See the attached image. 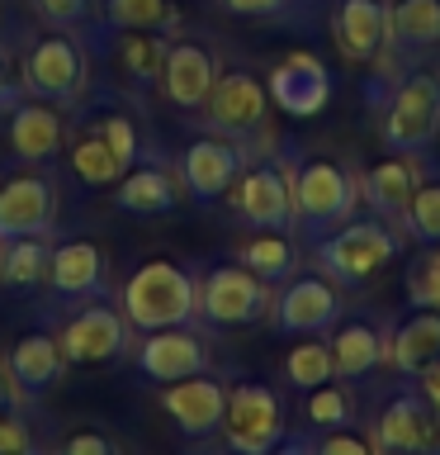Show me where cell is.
Listing matches in <instances>:
<instances>
[{
    "mask_svg": "<svg viewBox=\"0 0 440 455\" xmlns=\"http://www.w3.org/2000/svg\"><path fill=\"white\" fill-rule=\"evenodd\" d=\"M223 441L237 455H270L284 441V403L279 394L261 379H241L227 389V412H223Z\"/></svg>",
    "mask_w": 440,
    "mask_h": 455,
    "instance_id": "6",
    "label": "cell"
},
{
    "mask_svg": "<svg viewBox=\"0 0 440 455\" xmlns=\"http://www.w3.org/2000/svg\"><path fill=\"white\" fill-rule=\"evenodd\" d=\"M251 156L241 148V138H223V133H204L180 152V185L194 204H218L232 190V180L241 176Z\"/></svg>",
    "mask_w": 440,
    "mask_h": 455,
    "instance_id": "10",
    "label": "cell"
},
{
    "mask_svg": "<svg viewBox=\"0 0 440 455\" xmlns=\"http://www.w3.org/2000/svg\"><path fill=\"white\" fill-rule=\"evenodd\" d=\"M326 347H332L336 379H360L389 355V337H383L379 323H369V318H346V323L336 318Z\"/></svg>",
    "mask_w": 440,
    "mask_h": 455,
    "instance_id": "25",
    "label": "cell"
},
{
    "mask_svg": "<svg viewBox=\"0 0 440 455\" xmlns=\"http://www.w3.org/2000/svg\"><path fill=\"white\" fill-rule=\"evenodd\" d=\"M105 24L109 28H152V34H176L180 10L170 0H105Z\"/></svg>",
    "mask_w": 440,
    "mask_h": 455,
    "instance_id": "32",
    "label": "cell"
},
{
    "mask_svg": "<svg viewBox=\"0 0 440 455\" xmlns=\"http://www.w3.org/2000/svg\"><path fill=\"white\" fill-rule=\"evenodd\" d=\"M20 95H24V91H20V81L10 76V57L0 52V114H5V109H10Z\"/></svg>",
    "mask_w": 440,
    "mask_h": 455,
    "instance_id": "44",
    "label": "cell"
},
{
    "mask_svg": "<svg viewBox=\"0 0 440 455\" xmlns=\"http://www.w3.org/2000/svg\"><path fill=\"white\" fill-rule=\"evenodd\" d=\"M270 455H318V446H312V441H303V436H289L284 432V441Z\"/></svg>",
    "mask_w": 440,
    "mask_h": 455,
    "instance_id": "45",
    "label": "cell"
},
{
    "mask_svg": "<svg viewBox=\"0 0 440 455\" xmlns=\"http://www.w3.org/2000/svg\"><path fill=\"white\" fill-rule=\"evenodd\" d=\"M57 347H62L67 365L81 370L114 365L133 351V323L123 318V308L114 299H81L57 327Z\"/></svg>",
    "mask_w": 440,
    "mask_h": 455,
    "instance_id": "2",
    "label": "cell"
},
{
    "mask_svg": "<svg viewBox=\"0 0 440 455\" xmlns=\"http://www.w3.org/2000/svg\"><path fill=\"white\" fill-rule=\"evenodd\" d=\"M85 124H90L95 133L105 138V142H109V148L119 152V156H123V166H133L138 156L147 152V138H142V128H138L133 114H123V109H95Z\"/></svg>",
    "mask_w": 440,
    "mask_h": 455,
    "instance_id": "34",
    "label": "cell"
},
{
    "mask_svg": "<svg viewBox=\"0 0 440 455\" xmlns=\"http://www.w3.org/2000/svg\"><path fill=\"white\" fill-rule=\"evenodd\" d=\"M389 361L403 370L407 379H417L426 365L440 361V308H417L393 327L389 337Z\"/></svg>",
    "mask_w": 440,
    "mask_h": 455,
    "instance_id": "26",
    "label": "cell"
},
{
    "mask_svg": "<svg viewBox=\"0 0 440 455\" xmlns=\"http://www.w3.org/2000/svg\"><path fill=\"white\" fill-rule=\"evenodd\" d=\"M237 261L247 266L251 275H261L265 284H284L289 275H298V247L289 242V233H279V228H261V233H251L237 247Z\"/></svg>",
    "mask_w": 440,
    "mask_h": 455,
    "instance_id": "30",
    "label": "cell"
},
{
    "mask_svg": "<svg viewBox=\"0 0 440 455\" xmlns=\"http://www.w3.org/2000/svg\"><path fill=\"white\" fill-rule=\"evenodd\" d=\"M48 256H52V233L0 237V284L5 290H38V284H48Z\"/></svg>",
    "mask_w": 440,
    "mask_h": 455,
    "instance_id": "28",
    "label": "cell"
},
{
    "mask_svg": "<svg viewBox=\"0 0 440 455\" xmlns=\"http://www.w3.org/2000/svg\"><path fill=\"white\" fill-rule=\"evenodd\" d=\"M284 379L303 394L326 384V379H336L332 347H326V341H298V347H289V355H284Z\"/></svg>",
    "mask_w": 440,
    "mask_h": 455,
    "instance_id": "33",
    "label": "cell"
},
{
    "mask_svg": "<svg viewBox=\"0 0 440 455\" xmlns=\"http://www.w3.org/2000/svg\"><path fill=\"white\" fill-rule=\"evenodd\" d=\"M0 455H43L24 408H0Z\"/></svg>",
    "mask_w": 440,
    "mask_h": 455,
    "instance_id": "38",
    "label": "cell"
},
{
    "mask_svg": "<svg viewBox=\"0 0 440 455\" xmlns=\"http://www.w3.org/2000/svg\"><path fill=\"white\" fill-rule=\"evenodd\" d=\"M294 185V223H303L308 233H326V228H341L350 219L355 199H360V185L341 162L332 156H303L289 171Z\"/></svg>",
    "mask_w": 440,
    "mask_h": 455,
    "instance_id": "3",
    "label": "cell"
},
{
    "mask_svg": "<svg viewBox=\"0 0 440 455\" xmlns=\"http://www.w3.org/2000/svg\"><path fill=\"white\" fill-rule=\"evenodd\" d=\"M48 290L57 299H114L109 290V256L95 237H52L48 256Z\"/></svg>",
    "mask_w": 440,
    "mask_h": 455,
    "instance_id": "14",
    "label": "cell"
},
{
    "mask_svg": "<svg viewBox=\"0 0 440 455\" xmlns=\"http://www.w3.org/2000/svg\"><path fill=\"white\" fill-rule=\"evenodd\" d=\"M227 14H241V20H275V14L289 10V0H218Z\"/></svg>",
    "mask_w": 440,
    "mask_h": 455,
    "instance_id": "42",
    "label": "cell"
},
{
    "mask_svg": "<svg viewBox=\"0 0 440 455\" xmlns=\"http://www.w3.org/2000/svg\"><path fill=\"white\" fill-rule=\"evenodd\" d=\"M232 199L237 219L251 223V228H289L294 223V185H289V166L284 162H247L241 166V176L232 180Z\"/></svg>",
    "mask_w": 440,
    "mask_h": 455,
    "instance_id": "9",
    "label": "cell"
},
{
    "mask_svg": "<svg viewBox=\"0 0 440 455\" xmlns=\"http://www.w3.org/2000/svg\"><path fill=\"white\" fill-rule=\"evenodd\" d=\"M318 455H379V446L350 427H336V432H326V441H318Z\"/></svg>",
    "mask_w": 440,
    "mask_h": 455,
    "instance_id": "41",
    "label": "cell"
},
{
    "mask_svg": "<svg viewBox=\"0 0 440 455\" xmlns=\"http://www.w3.org/2000/svg\"><path fill=\"white\" fill-rule=\"evenodd\" d=\"M218 57H213L208 43L199 38H180L166 48V67H161V95L170 100L176 109H190L199 114L204 109V100L213 91V81H218Z\"/></svg>",
    "mask_w": 440,
    "mask_h": 455,
    "instance_id": "22",
    "label": "cell"
},
{
    "mask_svg": "<svg viewBox=\"0 0 440 455\" xmlns=\"http://www.w3.org/2000/svg\"><path fill=\"white\" fill-rule=\"evenodd\" d=\"M90 85V62L85 48L76 43V34H43L28 43L24 67H20V91L48 105H76Z\"/></svg>",
    "mask_w": 440,
    "mask_h": 455,
    "instance_id": "4",
    "label": "cell"
},
{
    "mask_svg": "<svg viewBox=\"0 0 440 455\" xmlns=\"http://www.w3.org/2000/svg\"><path fill=\"white\" fill-rule=\"evenodd\" d=\"M34 5V14L43 24H52V28H85L90 24V10H95V0H28Z\"/></svg>",
    "mask_w": 440,
    "mask_h": 455,
    "instance_id": "39",
    "label": "cell"
},
{
    "mask_svg": "<svg viewBox=\"0 0 440 455\" xmlns=\"http://www.w3.org/2000/svg\"><path fill=\"white\" fill-rule=\"evenodd\" d=\"M161 412L176 422L180 436H194L204 441L223 427V412H227V384L208 370H199L190 379H176V384H161Z\"/></svg>",
    "mask_w": 440,
    "mask_h": 455,
    "instance_id": "18",
    "label": "cell"
},
{
    "mask_svg": "<svg viewBox=\"0 0 440 455\" xmlns=\"http://www.w3.org/2000/svg\"><path fill=\"white\" fill-rule=\"evenodd\" d=\"M275 294L261 275H251L247 266H213L204 280H199V318L208 327H251L261 323Z\"/></svg>",
    "mask_w": 440,
    "mask_h": 455,
    "instance_id": "8",
    "label": "cell"
},
{
    "mask_svg": "<svg viewBox=\"0 0 440 455\" xmlns=\"http://www.w3.org/2000/svg\"><path fill=\"white\" fill-rule=\"evenodd\" d=\"M119 308L133 323V332H156V327H180L199 318V275H190L170 256H147L128 270Z\"/></svg>",
    "mask_w": 440,
    "mask_h": 455,
    "instance_id": "1",
    "label": "cell"
},
{
    "mask_svg": "<svg viewBox=\"0 0 440 455\" xmlns=\"http://www.w3.org/2000/svg\"><path fill=\"white\" fill-rule=\"evenodd\" d=\"M52 455H123V451H119V441L109 432H99V427H76Z\"/></svg>",
    "mask_w": 440,
    "mask_h": 455,
    "instance_id": "40",
    "label": "cell"
},
{
    "mask_svg": "<svg viewBox=\"0 0 440 455\" xmlns=\"http://www.w3.org/2000/svg\"><path fill=\"white\" fill-rule=\"evenodd\" d=\"M275 327L279 332H294V337H318L326 327H336L341 318V294L332 275H289L284 290L275 294Z\"/></svg>",
    "mask_w": 440,
    "mask_h": 455,
    "instance_id": "17",
    "label": "cell"
},
{
    "mask_svg": "<svg viewBox=\"0 0 440 455\" xmlns=\"http://www.w3.org/2000/svg\"><path fill=\"white\" fill-rule=\"evenodd\" d=\"M57 223V180L43 171L0 180V237H24V233H52Z\"/></svg>",
    "mask_w": 440,
    "mask_h": 455,
    "instance_id": "20",
    "label": "cell"
},
{
    "mask_svg": "<svg viewBox=\"0 0 440 455\" xmlns=\"http://www.w3.org/2000/svg\"><path fill=\"white\" fill-rule=\"evenodd\" d=\"M62 148H67L62 105H48V100L20 95V100L5 109V152L14 156V162L43 166V162H52Z\"/></svg>",
    "mask_w": 440,
    "mask_h": 455,
    "instance_id": "16",
    "label": "cell"
},
{
    "mask_svg": "<svg viewBox=\"0 0 440 455\" xmlns=\"http://www.w3.org/2000/svg\"><path fill=\"white\" fill-rule=\"evenodd\" d=\"M332 38L341 57L374 62L389 43V0H336L332 5Z\"/></svg>",
    "mask_w": 440,
    "mask_h": 455,
    "instance_id": "23",
    "label": "cell"
},
{
    "mask_svg": "<svg viewBox=\"0 0 440 455\" xmlns=\"http://www.w3.org/2000/svg\"><path fill=\"white\" fill-rule=\"evenodd\" d=\"M133 365L142 370V379H152V384L190 379L199 370H208V337L199 332L194 323L142 332V341L133 347Z\"/></svg>",
    "mask_w": 440,
    "mask_h": 455,
    "instance_id": "12",
    "label": "cell"
},
{
    "mask_svg": "<svg viewBox=\"0 0 440 455\" xmlns=\"http://www.w3.org/2000/svg\"><path fill=\"white\" fill-rule=\"evenodd\" d=\"M232 455H237V451H232Z\"/></svg>",
    "mask_w": 440,
    "mask_h": 455,
    "instance_id": "47",
    "label": "cell"
},
{
    "mask_svg": "<svg viewBox=\"0 0 440 455\" xmlns=\"http://www.w3.org/2000/svg\"><path fill=\"white\" fill-rule=\"evenodd\" d=\"M440 138V85L431 76H407L383 105V142L397 156H421Z\"/></svg>",
    "mask_w": 440,
    "mask_h": 455,
    "instance_id": "7",
    "label": "cell"
},
{
    "mask_svg": "<svg viewBox=\"0 0 440 455\" xmlns=\"http://www.w3.org/2000/svg\"><path fill=\"white\" fill-rule=\"evenodd\" d=\"M166 34H152V28H114L109 43V62L114 76H119L128 91H156L161 85V67H166Z\"/></svg>",
    "mask_w": 440,
    "mask_h": 455,
    "instance_id": "24",
    "label": "cell"
},
{
    "mask_svg": "<svg viewBox=\"0 0 440 455\" xmlns=\"http://www.w3.org/2000/svg\"><path fill=\"white\" fill-rule=\"evenodd\" d=\"M67 166H71V176H76L81 185H90V190H114L119 185V176H123V156L109 148L105 138L95 133L90 124H76V133H67Z\"/></svg>",
    "mask_w": 440,
    "mask_h": 455,
    "instance_id": "27",
    "label": "cell"
},
{
    "mask_svg": "<svg viewBox=\"0 0 440 455\" xmlns=\"http://www.w3.org/2000/svg\"><path fill=\"white\" fill-rule=\"evenodd\" d=\"M407 299L417 308H440V242H431L407 270Z\"/></svg>",
    "mask_w": 440,
    "mask_h": 455,
    "instance_id": "37",
    "label": "cell"
},
{
    "mask_svg": "<svg viewBox=\"0 0 440 455\" xmlns=\"http://www.w3.org/2000/svg\"><path fill=\"white\" fill-rule=\"evenodd\" d=\"M265 109H270L265 81L251 76L247 67H232V71H218V81H213L204 100V124L223 138H247L265 124Z\"/></svg>",
    "mask_w": 440,
    "mask_h": 455,
    "instance_id": "13",
    "label": "cell"
},
{
    "mask_svg": "<svg viewBox=\"0 0 440 455\" xmlns=\"http://www.w3.org/2000/svg\"><path fill=\"white\" fill-rule=\"evenodd\" d=\"M417 166H412V156H383L365 171V199L369 209L379 213V219H403L412 190H417Z\"/></svg>",
    "mask_w": 440,
    "mask_h": 455,
    "instance_id": "29",
    "label": "cell"
},
{
    "mask_svg": "<svg viewBox=\"0 0 440 455\" xmlns=\"http://www.w3.org/2000/svg\"><path fill=\"white\" fill-rule=\"evenodd\" d=\"M265 91H270V105H279L289 119H312V114H322L332 105L336 85H332V71H326V62L318 52L294 48L270 67Z\"/></svg>",
    "mask_w": 440,
    "mask_h": 455,
    "instance_id": "11",
    "label": "cell"
},
{
    "mask_svg": "<svg viewBox=\"0 0 440 455\" xmlns=\"http://www.w3.org/2000/svg\"><path fill=\"white\" fill-rule=\"evenodd\" d=\"M393 48H431L440 43V0H397L389 5Z\"/></svg>",
    "mask_w": 440,
    "mask_h": 455,
    "instance_id": "31",
    "label": "cell"
},
{
    "mask_svg": "<svg viewBox=\"0 0 440 455\" xmlns=\"http://www.w3.org/2000/svg\"><path fill=\"white\" fill-rule=\"evenodd\" d=\"M185 185H180V171L166 162V156H156L152 148L138 156L133 166L119 176L114 185V204L123 213H138V219H156V213H170L180 204Z\"/></svg>",
    "mask_w": 440,
    "mask_h": 455,
    "instance_id": "19",
    "label": "cell"
},
{
    "mask_svg": "<svg viewBox=\"0 0 440 455\" xmlns=\"http://www.w3.org/2000/svg\"><path fill=\"white\" fill-rule=\"evenodd\" d=\"M374 446L389 455H436L440 451V422L421 389H403L379 408Z\"/></svg>",
    "mask_w": 440,
    "mask_h": 455,
    "instance_id": "15",
    "label": "cell"
},
{
    "mask_svg": "<svg viewBox=\"0 0 440 455\" xmlns=\"http://www.w3.org/2000/svg\"><path fill=\"white\" fill-rule=\"evenodd\" d=\"M403 223L426 247L440 242V180H417V190H412L407 209H403Z\"/></svg>",
    "mask_w": 440,
    "mask_h": 455,
    "instance_id": "36",
    "label": "cell"
},
{
    "mask_svg": "<svg viewBox=\"0 0 440 455\" xmlns=\"http://www.w3.org/2000/svg\"><path fill=\"white\" fill-rule=\"evenodd\" d=\"M0 365H5L10 384L20 389L24 408L38 403V398H48L57 389V379H62V347H57V332H24L10 341V351L0 355Z\"/></svg>",
    "mask_w": 440,
    "mask_h": 455,
    "instance_id": "21",
    "label": "cell"
},
{
    "mask_svg": "<svg viewBox=\"0 0 440 455\" xmlns=\"http://www.w3.org/2000/svg\"><path fill=\"white\" fill-rule=\"evenodd\" d=\"M303 418H308L312 427H322V432L350 427V418H355V403H350L346 384L326 379V384H318V389H308V394H303Z\"/></svg>",
    "mask_w": 440,
    "mask_h": 455,
    "instance_id": "35",
    "label": "cell"
},
{
    "mask_svg": "<svg viewBox=\"0 0 440 455\" xmlns=\"http://www.w3.org/2000/svg\"><path fill=\"white\" fill-rule=\"evenodd\" d=\"M0 408H24V398H20V389H14V384H10L5 365H0Z\"/></svg>",
    "mask_w": 440,
    "mask_h": 455,
    "instance_id": "46",
    "label": "cell"
},
{
    "mask_svg": "<svg viewBox=\"0 0 440 455\" xmlns=\"http://www.w3.org/2000/svg\"><path fill=\"white\" fill-rule=\"evenodd\" d=\"M397 251H403V237H397L383 219H355L346 228H336V233L318 237V261H322L326 275L341 280V284L374 280Z\"/></svg>",
    "mask_w": 440,
    "mask_h": 455,
    "instance_id": "5",
    "label": "cell"
},
{
    "mask_svg": "<svg viewBox=\"0 0 440 455\" xmlns=\"http://www.w3.org/2000/svg\"><path fill=\"white\" fill-rule=\"evenodd\" d=\"M417 379H421L417 389L426 394V403H431V412H436V422H440V361H436V365H426V370H421Z\"/></svg>",
    "mask_w": 440,
    "mask_h": 455,
    "instance_id": "43",
    "label": "cell"
}]
</instances>
